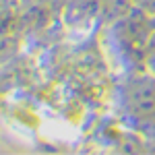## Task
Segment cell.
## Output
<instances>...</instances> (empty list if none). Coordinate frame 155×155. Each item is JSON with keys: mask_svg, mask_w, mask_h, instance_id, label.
Instances as JSON below:
<instances>
[{"mask_svg": "<svg viewBox=\"0 0 155 155\" xmlns=\"http://www.w3.org/2000/svg\"><path fill=\"white\" fill-rule=\"evenodd\" d=\"M155 31V17L145 8L126 12L114 23V44L120 58L132 68L147 66V50Z\"/></svg>", "mask_w": 155, "mask_h": 155, "instance_id": "cell-1", "label": "cell"}, {"mask_svg": "<svg viewBox=\"0 0 155 155\" xmlns=\"http://www.w3.org/2000/svg\"><path fill=\"white\" fill-rule=\"evenodd\" d=\"M120 114L139 130L155 128V74L132 72L118 89Z\"/></svg>", "mask_w": 155, "mask_h": 155, "instance_id": "cell-2", "label": "cell"}, {"mask_svg": "<svg viewBox=\"0 0 155 155\" xmlns=\"http://www.w3.org/2000/svg\"><path fill=\"white\" fill-rule=\"evenodd\" d=\"M147 71L155 74V31L149 41V50H147Z\"/></svg>", "mask_w": 155, "mask_h": 155, "instance_id": "cell-3", "label": "cell"}, {"mask_svg": "<svg viewBox=\"0 0 155 155\" xmlns=\"http://www.w3.org/2000/svg\"><path fill=\"white\" fill-rule=\"evenodd\" d=\"M139 2L145 6V11H149V12L155 8V0H139Z\"/></svg>", "mask_w": 155, "mask_h": 155, "instance_id": "cell-4", "label": "cell"}]
</instances>
